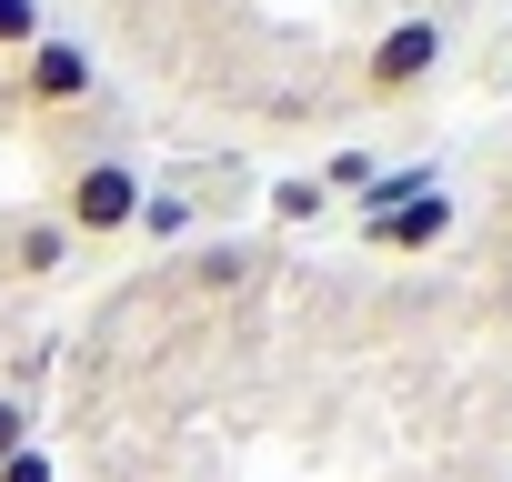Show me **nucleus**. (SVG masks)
Masks as SVG:
<instances>
[{"mask_svg":"<svg viewBox=\"0 0 512 482\" xmlns=\"http://www.w3.org/2000/svg\"><path fill=\"white\" fill-rule=\"evenodd\" d=\"M141 171L131 161H81L71 181H61V201H51V221L71 231V241H121L131 221H141Z\"/></svg>","mask_w":512,"mask_h":482,"instance_id":"obj_1","label":"nucleus"},{"mask_svg":"<svg viewBox=\"0 0 512 482\" xmlns=\"http://www.w3.org/2000/svg\"><path fill=\"white\" fill-rule=\"evenodd\" d=\"M442 21H392L382 41H372V61H362V91L372 101H412V91H432V71H442Z\"/></svg>","mask_w":512,"mask_h":482,"instance_id":"obj_2","label":"nucleus"},{"mask_svg":"<svg viewBox=\"0 0 512 482\" xmlns=\"http://www.w3.org/2000/svg\"><path fill=\"white\" fill-rule=\"evenodd\" d=\"M21 101H31V111H81V101H91V51L61 41V31H41V41L21 51Z\"/></svg>","mask_w":512,"mask_h":482,"instance_id":"obj_3","label":"nucleus"},{"mask_svg":"<svg viewBox=\"0 0 512 482\" xmlns=\"http://www.w3.org/2000/svg\"><path fill=\"white\" fill-rule=\"evenodd\" d=\"M452 211H462V201H452L442 181H412L402 201H382V211H372V241H382V252H432V241L452 231Z\"/></svg>","mask_w":512,"mask_h":482,"instance_id":"obj_4","label":"nucleus"},{"mask_svg":"<svg viewBox=\"0 0 512 482\" xmlns=\"http://www.w3.org/2000/svg\"><path fill=\"white\" fill-rule=\"evenodd\" d=\"M61 262H71V231L61 221H21L11 231V282H51Z\"/></svg>","mask_w":512,"mask_h":482,"instance_id":"obj_5","label":"nucleus"},{"mask_svg":"<svg viewBox=\"0 0 512 482\" xmlns=\"http://www.w3.org/2000/svg\"><path fill=\"white\" fill-rule=\"evenodd\" d=\"M322 171H292V181H272V221H322Z\"/></svg>","mask_w":512,"mask_h":482,"instance_id":"obj_6","label":"nucleus"},{"mask_svg":"<svg viewBox=\"0 0 512 482\" xmlns=\"http://www.w3.org/2000/svg\"><path fill=\"white\" fill-rule=\"evenodd\" d=\"M191 221H201V211H191L181 191H141V221H131V231H151V241H181Z\"/></svg>","mask_w":512,"mask_h":482,"instance_id":"obj_7","label":"nucleus"},{"mask_svg":"<svg viewBox=\"0 0 512 482\" xmlns=\"http://www.w3.org/2000/svg\"><path fill=\"white\" fill-rule=\"evenodd\" d=\"M41 41V0H0V51H31Z\"/></svg>","mask_w":512,"mask_h":482,"instance_id":"obj_8","label":"nucleus"},{"mask_svg":"<svg viewBox=\"0 0 512 482\" xmlns=\"http://www.w3.org/2000/svg\"><path fill=\"white\" fill-rule=\"evenodd\" d=\"M322 191H372V151H332V171H322Z\"/></svg>","mask_w":512,"mask_h":482,"instance_id":"obj_9","label":"nucleus"},{"mask_svg":"<svg viewBox=\"0 0 512 482\" xmlns=\"http://www.w3.org/2000/svg\"><path fill=\"white\" fill-rule=\"evenodd\" d=\"M21 442H31V402H21V392H0V462H11Z\"/></svg>","mask_w":512,"mask_h":482,"instance_id":"obj_10","label":"nucleus"},{"mask_svg":"<svg viewBox=\"0 0 512 482\" xmlns=\"http://www.w3.org/2000/svg\"><path fill=\"white\" fill-rule=\"evenodd\" d=\"M0 482H51V452H41V442H21L11 462H0Z\"/></svg>","mask_w":512,"mask_h":482,"instance_id":"obj_11","label":"nucleus"}]
</instances>
